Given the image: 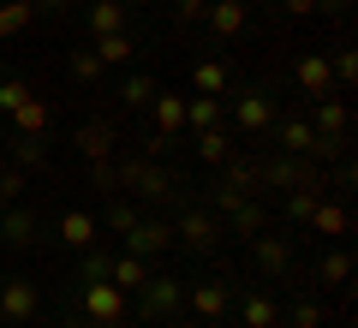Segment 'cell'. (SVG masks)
<instances>
[{
	"instance_id": "6da1fadb",
	"label": "cell",
	"mask_w": 358,
	"mask_h": 328,
	"mask_svg": "<svg viewBox=\"0 0 358 328\" xmlns=\"http://www.w3.org/2000/svg\"><path fill=\"white\" fill-rule=\"evenodd\" d=\"M114 179H120V191H131L138 203H155V209H179V203L197 197V191L185 185V173L150 162V155H126V162H114Z\"/></svg>"
},
{
	"instance_id": "7a4b0ae2",
	"label": "cell",
	"mask_w": 358,
	"mask_h": 328,
	"mask_svg": "<svg viewBox=\"0 0 358 328\" xmlns=\"http://www.w3.org/2000/svg\"><path fill=\"white\" fill-rule=\"evenodd\" d=\"M221 239H227V227H221V215L209 209L203 197L179 203V221H173V245H185L192 257H209V251H215Z\"/></svg>"
},
{
	"instance_id": "3957f363",
	"label": "cell",
	"mask_w": 358,
	"mask_h": 328,
	"mask_svg": "<svg viewBox=\"0 0 358 328\" xmlns=\"http://www.w3.org/2000/svg\"><path fill=\"white\" fill-rule=\"evenodd\" d=\"M263 167V191H299V185H329L322 179V167L310 162V155H268V162H257Z\"/></svg>"
},
{
	"instance_id": "277c9868",
	"label": "cell",
	"mask_w": 358,
	"mask_h": 328,
	"mask_svg": "<svg viewBox=\"0 0 358 328\" xmlns=\"http://www.w3.org/2000/svg\"><path fill=\"white\" fill-rule=\"evenodd\" d=\"M233 126H239L245 138H268V126H275V90L245 84L239 96H233Z\"/></svg>"
},
{
	"instance_id": "5b68a950",
	"label": "cell",
	"mask_w": 358,
	"mask_h": 328,
	"mask_svg": "<svg viewBox=\"0 0 358 328\" xmlns=\"http://www.w3.org/2000/svg\"><path fill=\"white\" fill-rule=\"evenodd\" d=\"M78 311L90 316V328H120L126 322V292L114 280H90V287H78Z\"/></svg>"
},
{
	"instance_id": "8992f818",
	"label": "cell",
	"mask_w": 358,
	"mask_h": 328,
	"mask_svg": "<svg viewBox=\"0 0 358 328\" xmlns=\"http://www.w3.org/2000/svg\"><path fill=\"white\" fill-rule=\"evenodd\" d=\"M179 304H185V287H179L173 275H155L150 269V280L138 287V316L155 328V322H167V316H179Z\"/></svg>"
},
{
	"instance_id": "52a82bcc",
	"label": "cell",
	"mask_w": 358,
	"mask_h": 328,
	"mask_svg": "<svg viewBox=\"0 0 358 328\" xmlns=\"http://www.w3.org/2000/svg\"><path fill=\"white\" fill-rule=\"evenodd\" d=\"M36 311H42V287L30 275H6V280H0V322H6V328L36 322Z\"/></svg>"
},
{
	"instance_id": "ba28073f",
	"label": "cell",
	"mask_w": 358,
	"mask_h": 328,
	"mask_svg": "<svg viewBox=\"0 0 358 328\" xmlns=\"http://www.w3.org/2000/svg\"><path fill=\"white\" fill-rule=\"evenodd\" d=\"M310 131L317 138H329V143H352V114H346V96L334 90V96H317L310 101Z\"/></svg>"
},
{
	"instance_id": "9c48e42d",
	"label": "cell",
	"mask_w": 358,
	"mask_h": 328,
	"mask_svg": "<svg viewBox=\"0 0 358 328\" xmlns=\"http://www.w3.org/2000/svg\"><path fill=\"white\" fill-rule=\"evenodd\" d=\"M120 239H126L131 257H162V251H173V221H162V215H138Z\"/></svg>"
},
{
	"instance_id": "30bf717a",
	"label": "cell",
	"mask_w": 358,
	"mask_h": 328,
	"mask_svg": "<svg viewBox=\"0 0 358 328\" xmlns=\"http://www.w3.org/2000/svg\"><path fill=\"white\" fill-rule=\"evenodd\" d=\"M251 263H257V275H263V280H281L287 269H293V245H287L281 233L263 227V233L251 239Z\"/></svg>"
},
{
	"instance_id": "8fae6325",
	"label": "cell",
	"mask_w": 358,
	"mask_h": 328,
	"mask_svg": "<svg viewBox=\"0 0 358 328\" xmlns=\"http://www.w3.org/2000/svg\"><path fill=\"white\" fill-rule=\"evenodd\" d=\"M233 304H239V322H245V328H281V304H275V292H263V287H233Z\"/></svg>"
},
{
	"instance_id": "7c38bea8",
	"label": "cell",
	"mask_w": 358,
	"mask_h": 328,
	"mask_svg": "<svg viewBox=\"0 0 358 328\" xmlns=\"http://www.w3.org/2000/svg\"><path fill=\"white\" fill-rule=\"evenodd\" d=\"M36 239H42L36 209H24V203H6V209H0V245H13V251H30Z\"/></svg>"
},
{
	"instance_id": "4fadbf2b",
	"label": "cell",
	"mask_w": 358,
	"mask_h": 328,
	"mask_svg": "<svg viewBox=\"0 0 358 328\" xmlns=\"http://www.w3.org/2000/svg\"><path fill=\"white\" fill-rule=\"evenodd\" d=\"M275 143H281V155H310L317 162V131H310L305 114H275Z\"/></svg>"
},
{
	"instance_id": "5bb4252c",
	"label": "cell",
	"mask_w": 358,
	"mask_h": 328,
	"mask_svg": "<svg viewBox=\"0 0 358 328\" xmlns=\"http://www.w3.org/2000/svg\"><path fill=\"white\" fill-rule=\"evenodd\" d=\"M305 227L317 233V239H346V233H352V215H346V197H329V191H322Z\"/></svg>"
},
{
	"instance_id": "9a60e30c",
	"label": "cell",
	"mask_w": 358,
	"mask_h": 328,
	"mask_svg": "<svg viewBox=\"0 0 358 328\" xmlns=\"http://www.w3.org/2000/svg\"><path fill=\"white\" fill-rule=\"evenodd\" d=\"M185 299H192V311L203 322H221L233 311V280H197V287H185Z\"/></svg>"
},
{
	"instance_id": "2e32d148",
	"label": "cell",
	"mask_w": 358,
	"mask_h": 328,
	"mask_svg": "<svg viewBox=\"0 0 358 328\" xmlns=\"http://www.w3.org/2000/svg\"><path fill=\"white\" fill-rule=\"evenodd\" d=\"M293 78H299V96H334V72H329V54H299L293 60Z\"/></svg>"
},
{
	"instance_id": "e0dca14e",
	"label": "cell",
	"mask_w": 358,
	"mask_h": 328,
	"mask_svg": "<svg viewBox=\"0 0 358 328\" xmlns=\"http://www.w3.org/2000/svg\"><path fill=\"white\" fill-rule=\"evenodd\" d=\"M78 155H84V162H114V120H84V126H78Z\"/></svg>"
},
{
	"instance_id": "ac0fdd59",
	"label": "cell",
	"mask_w": 358,
	"mask_h": 328,
	"mask_svg": "<svg viewBox=\"0 0 358 328\" xmlns=\"http://www.w3.org/2000/svg\"><path fill=\"white\" fill-rule=\"evenodd\" d=\"M84 30H90V42L108 36V30H131V6L126 0H90L84 6Z\"/></svg>"
},
{
	"instance_id": "d6986e66",
	"label": "cell",
	"mask_w": 358,
	"mask_h": 328,
	"mask_svg": "<svg viewBox=\"0 0 358 328\" xmlns=\"http://www.w3.org/2000/svg\"><path fill=\"white\" fill-rule=\"evenodd\" d=\"M203 24H209V36H215V42H233L245 30V0H209V6H203Z\"/></svg>"
},
{
	"instance_id": "ffe728a7",
	"label": "cell",
	"mask_w": 358,
	"mask_h": 328,
	"mask_svg": "<svg viewBox=\"0 0 358 328\" xmlns=\"http://www.w3.org/2000/svg\"><path fill=\"white\" fill-rule=\"evenodd\" d=\"M221 227H227L233 239H257V233L268 227V209H263V197H245L233 215H221Z\"/></svg>"
},
{
	"instance_id": "44dd1931",
	"label": "cell",
	"mask_w": 358,
	"mask_h": 328,
	"mask_svg": "<svg viewBox=\"0 0 358 328\" xmlns=\"http://www.w3.org/2000/svg\"><path fill=\"white\" fill-rule=\"evenodd\" d=\"M96 233H102V221H96V215H84V209H66V215H60V245H72V251L102 245Z\"/></svg>"
},
{
	"instance_id": "7402d4cb",
	"label": "cell",
	"mask_w": 358,
	"mask_h": 328,
	"mask_svg": "<svg viewBox=\"0 0 358 328\" xmlns=\"http://www.w3.org/2000/svg\"><path fill=\"white\" fill-rule=\"evenodd\" d=\"M150 114H155V131H162V138H179V131H185V96H167V90H155Z\"/></svg>"
},
{
	"instance_id": "603a6c76",
	"label": "cell",
	"mask_w": 358,
	"mask_h": 328,
	"mask_svg": "<svg viewBox=\"0 0 358 328\" xmlns=\"http://www.w3.org/2000/svg\"><path fill=\"white\" fill-rule=\"evenodd\" d=\"M310 275H317V287H346V280H352V251H346V245H334V251H322Z\"/></svg>"
},
{
	"instance_id": "cb8c5ba5",
	"label": "cell",
	"mask_w": 358,
	"mask_h": 328,
	"mask_svg": "<svg viewBox=\"0 0 358 328\" xmlns=\"http://www.w3.org/2000/svg\"><path fill=\"white\" fill-rule=\"evenodd\" d=\"M108 280H114L120 292H138L143 280H150V257H131V251H120L114 263H108Z\"/></svg>"
},
{
	"instance_id": "d4e9b609",
	"label": "cell",
	"mask_w": 358,
	"mask_h": 328,
	"mask_svg": "<svg viewBox=\"0 0 358 328\" xmlns=\"http://www.w3.org/2000/svg\"><path fill=\"white\" fill-rule=\"evenodd\" d=\"M13 167H24V173H36V167H48V131H36V138H24V131H13Z\"/></svg>"
},
{
	"instance_id": "484cf974",
	"label": "cell",
	"mask_w": 358,
	"mask_h": 328,
	"mask_svg": "<svg viewBox=\"0 0 358 328\" xmlns=\"http://www.w3.org/2000/svg\"><path fill=\"white\" fill-rule=\"evenodd\" d=\"M90 48H96V60H102V66H126L131 54H138V36H131V30H108V36H96Z\"/></svg>"
},
{
	"instance_id": "4316f807",
	"label": "cell",
	"mask_w": 358,
	"mask_h": 328,
	"mask_svg": "<svg viewBox=\"0 0 358 328\" xmlns=\"http://www.w3.org/2000/svg\"><path fill=\"white\" fill-rule=\"evenodd\" d=\"M221 114H227V101H221V96H192V101H185V131L221 126Z\"/></svg>"
},
{
	"instance_id": "83f0119b",
	"label": "cell",
	"mask_w": 358,
	"mask_h": 328,
	"mask_svg": "<svg viewBox=\"0 0 358 328\" xmlns=\"http://www.w3.org/2000/svg\"><path fill=\"white\" fill-rule=\"evenodd\" d=\"M6 120H13V131L36 138V131H48V101H42V96H24V101H18V108H13Z\"/></svg>"
},
{
	"instance_id": "f1b7e54d",
	"label": "cell",
	"mask_w": 358,
	"mask_h": 328,
	"mask_svg": "<svg viewBox=\"0 0 358 328\" xmlns=\"http://www.w3.org/2000/svg\"><path fill=\"white\" fill-rule=\"evenodd\" d=\"M197 162H203V167H227V162H233V138H227L221 126L197 131Z\"/></svg>"
},
{
	"instance_id": "f546056e",
	"label": "cell",
	"mask_w": 358,
	"mask_h": 328,
	"mask_svg": "<svg viewBox=\"0 0 358 328\" xmlns=\"http://www.w3.org/2000/svg\"><path fill=\"white\" fill-rule=\"evenodd\" d=\"M36 24V6L30 0H0V42H13L18 30H30Z\"/></svg>"
},
{
	"instance_id": "4dcf8cb0",
	"label": "cell",
	"mask_w": 358,
	"mask_h": 328,
	"mask_svg": "<svg viewBox=\"0 0 358 328\" xmlns=\"http://www.w3.org/2000/svg\"><path fill=\"white\" fill-rule=\"evenodd\" d=\"M192 84H197V96H227L233 78H227V66H221V60H197L192 66Z\"/></svg>"
},
{
	"instance_id": "1f68e13d",
	"label": "cell",
	"mask_w": 358,
	"mask_h": 328,
	"mask_svg": "<svg viewBox=\"0 0 358 328\" xmlns=\"http://www.w3.org/2000/svg\"><path fill=\"white\" fill-rule=\"evenodd\" d=\"M155 90H162V84H155L150 72H131L126 84H120V101H126L131 114H138V108H150V101H155Z\"/></svg>"
},
{
	"instance_id": "d6a6232c",
	"label": "cell",
	"mask_w": 358,
	"mask_h": 328,
	"mask_svg": "<svg viewBox=\"0 0 358 328\" xmlns=\"http://www.w3.org/2000/svg\"><path fill=\"white\" fill-rule=\"evenodd\" d=\"M329 185H299V191H287V221H293V227H305L310 221V209H317V197Z\"/></svg>"
},
{
	"instance_id": "836d02e7",
	"label": "cell",
	"mask_w": 358,
	"mask_h": 328,
	"mask_svg": "<svg viewBox=\"0 0 358 328\" xmlns=\"http://www.w3.org/2000/svg\"><path fill=\"white\" fill-rule=\"evenodd\" d=\"M108 263H114V251H108V245H90L84 263H78V287H90V280H108Z\"/></svg>"
},
{
	"instance_id": "e575fe53",
	"label": "cell",
	"mask_w": 358,
	"mask_h": 328,
	"mask_svg": "<svg viewBox=\"0 0 358 328\" xmlns=\"http://www.w3.org/2000/svg\"><path fill=\"white\" fill-rule=\"evenodd\" d=\"M138 203H126V197H120V191H114V197H108V209H102V221H108V233H126L131 227V221H138Z\"/></svg>"
},
{
	"instance_id": "d590c367",
	"label": "cell",
	"mask_w": 358,
	"mask_h": 328,
	"mask_svg": "<svg viewBox=\"0 0 358 328\" xmlns=\"http://www.w3.org/2000/svg\"><path fill=\"white\" fill-rule=\"evenodd\" d=\"M287 322H293V328H322L329 311H322V299H299L293 311H287Z\"/></svg>"
},
{
	"instance_id": "8d00e7d4",
	"label": "cell",
	"mask_w": 358,
	"mask_h": 328,
	"mask_svg": "<svg viewBox=\"0 0 358 328\" xmlns=\"http://www.w3.org/2000/svg\"><path fill=\"white\" fill-rule=\"evenodd\" d=\"M102 72H108V66L96 60V48H78L72 54V78H78V84H102Z\"/></svg>"
},
{
	"instance_id": "74e56055",
	"label": "cell",
	"mask_w": 358,
	"mask_h": 328,
	"mask_svg": "<svg viewBox=\"0 0 358 328\" xmlns=\"http://www.w3.org/2000/svg\"><path fill=\"white\" fill-rule=\"evenodd\" d=\"M322 179H329V191H341V197H346V191L358 185V167H352V150H346V155H334V173H322Z\"/></svg>"
},
{
	"instance_id": "f35d334b",
	"label": "cell",
	"mask_w": 358,
	"mask_h": 328,
	"mask_svg": "<svg viewBox=\"0 0 358 328\" xmlns=\"http://www.w3.org/2000/svg\"><path fill=\"white\" fill-rule=\"evenodd\" d=\"M329 72H334V90L346 96V90H352V78H358V54H352V48H341V54L329 60Z\"/></svg>"
},
{
	"instance_id": "ab89813d",
	"label": "cell",
	"mask_w": 358,
	"mask_h": 328,
	"mask_svg": "<svg viewBox=\"0 0 358 328\" xmlns=\"http://www.w3.org/2000/svg\"><path fill=\"white\" fill-rule=\"evenodd\" d=\"M30 191V173L24 167H0V203H18Z\"/></svg>"
},
{
	"instance_id": "60d3db41",
	"label": "cell",
	"mask_w": 358,
	"mask_h": 328,
	"mask_svg": "<svg viewBox=\"0 0 358 328\" xmlns=\"http://www.w3.org/2000/svg\"><path fill=\"white\" fill-rule=\"evenodd\" d=\"M24 96H36V90H30L24 78H13V72L0 78V114H13V108H18V101H24Z\"/></svg>"
},
{
	"instance_id": "b9f144b4",
	"label": "cell",
	"mask_w": 358,
	"mask_h": 328,
	"mask_svg": "<svg viewBox=\"0 0 358 328\" xmlns=\"http://www.w3.org/2000/svg\"><path fill=\"white\" fill-rule=\"evenodd\" d=\"M209 0H173V24H197Z\"/></svg>"
},
{
	"instance_id": "7bdbcfd3",
	"label": "cell",
	"mask_w": 358,
	"mask_h": 328,
	"mask_svg": "<svg viewBox=\"0 0 358 328\" xmlns=\"http://www.w3.org/2000/svg\"><path fill=\"white\" fill-rule=\"evenodd\" d=\"M36 18H72V0H30Z\"/></svg>"
},
{
	"instance_id": "ee69618b",
	"label": "cell",
	"mask_w": 358,
	"mask_h": 328,
	"mask_svg": "<svg viewBox=\"0 0 358 328\" xmlns=\"http://www.w3.org/2000/svg\"><path fill=\"white\" fill-rule=\"evenodd\" d=\"M287 18H317V0H281Z\"/></svg>"
},
{
	"instance_id": "f6af8a7d",
	"label": "cell",
	"mask_w": 358,
	"mask_h": 328,
	"mask_svg": "<svg viewBox=\"0 0 358 328\" xmlns=\"http://www.w3.org/2000/svg\"><path fill=\"white\" fill-rule=\"evenodd\" d=\"M317 13H346V0H317Z\"/></svg>"
},
{
	"instance_id": "bcb514c9",
	"label": "cell",
	"mask_w": 358,
	"mask_h": 328,
	"mask_svg": "<svg viewBox=\"0 0 358 328\" xmlns=\"http://www.w3.org/2000/svg\"><path fill=\"white\" fill-rule=\"evenodd\" d=\"M155 328H192V322H179V316H167V322H155Z\"/></svg>"
},
{
	"instance_id": "7dc6e473",
	"label": "cell",
	"mask_w": 358,
	"mask_h": 328,
	"mask_svg": "<svg viewBox=\"0 0 358 328\" xmlns=\"http://www.w3.org/2000/svg\"><path fill=\"white\" fill-rule=\"evenodd\" d=\"M245 6H251V0H245ZM268 6H275V0H268Z\"/></svg>"
},
{
	"instance_id": "c3c4849f",
	"label": "cell",
	"mask_w": 358,
	"mask_h": 328,
	"mask_svg": "<svg viewBox=\"0 0 358 328\" xmlns=\"http://www.w3.org/2000/svg\"><path fill=\"white\" fill-rule=\"evenodd\" d=\"M0 209H6V203H0Z\"/></svg>"
},
{
	"instance_id": "681fc988",
	"label": "cell",
	"mask_w": 358,
	"mask_h": 328,
	"mask_svg": "<svg viewBox=\"0 0 358 328\" xmlns=\"http://www.w3.org/2000/svg\"><path fill=\"white\" fill-rule=\"evenodd\" d=\"M0 328H6V322H0Z\"/></svg>"
}]
</instances>
